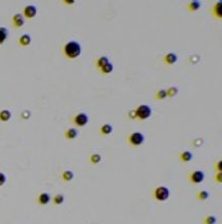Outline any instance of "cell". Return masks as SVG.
<instances>
[{
    "label": "cell",
    "mask_w": 222,
    "mask_h": 224,
    "mask_svg": "<svg viewBox=\"0 0 222 224\" xmlns=\"http://www.w3.org/2000/svg\"><path fill=\"white\" fill-rule=\"evenodd\" d=\"M64 54L67 58L69 60H76L81 56V52H82V47H81L80 43L77 41H69L68 43L65 44L64 46Z\"/></svg>",
    "instance_id": "6da1fadb"
},
{
    "label": "cell",
    "mask_w": 222,
    "mask_h": 224,
    "mask_svg": "<svg viewBox=\"0 0 222 224\" xmlns=\"http://www.w3.org/2000/svg\"><path fill=\"white\" fill-rule=\"evenodd\" d=\"M151 197H153L155 201L163 203V202L167 201L170 197V189L165 185L156 186L151 190Z\"/></svg>",
    "instance_id": "7a4b0ae2"
},
{
    "label": "cell",
    "mask_w": 222,
    "mask_h": 224,
    "mask_svg": "<svg viewBox=\"0 0 222 224\" xmlns=\"http://www.w3.org/2000/svg\"><path fill=\"white\" fill-rule=\"evenodd\" d=\"M136 118L140 121L147 120L151 116V109L147 105H139L135 110Z\"/></svg>",
    "instance_id": "3957f363"
},
{
    "label": "cell",
    "mask_w": 222,
    "mask_h": 224,
    "mask_svg": "<svg viewBox=\"0 0 222 224\" xmlns=\"http://www.w3.org/2000/svg\"><path fill=\"white\" fill-rule=\"evenodd\" d=\"M187 179L192 185L200 184L204 181L205 173L202 170H192L187 174Z\"/></svg>",
    "instance_id": "277c9868"
},
{
    "label": "cell",
    "mask_w": 222,
    "mask_h": 224,
    "mask_svg": "<svg viewBox=\"0 0 222 224\" xmlns=\"http://www.w3.org/2000/svg\"><path fill=\"white\" fill-rule=\"evenodd\" d=\"M127 142L131 146H140L144 142V135L140 132H132L126 137Z\"/></svg>",
    "instance_id": "5b68a950"
},
{
    "label": "cell",
    "mask_w": 222,
    "mask_h": 224,
    "mask_svg": "<svg viewBox=\"0 0 222 224\" xmlns=\"http://www.w3.org/2000/svg\"><path fill=\"white\" fill-rule=\"evenodd\" d=\"M88 122H89V117H88V115L86 113H83V112L76 114L73 118V123L75 124L77 127L86 126V125L88 124Z\"/></svg>",
    "instance_id": "8992f818"
},
{
    "label": "cell",
    "mask_w": 222,
    "mask_h": 224,
    "mask_svg": "<svg viewBox=\"0 0 222 224\" xmlns=\"http://www.w3.org/2000/svg\"><path fill=\"white\" fill-rule=\"evenodd\" d=\"M37 14V7L35 5H27L24 7V10H23V16L25 17H27V19L31 20L33 17H35Z\"/></svg>",
    "instance_id": "52a82bcc"
},
{
    "label": "cell",
    "mask_w": 222,
    "mask_h": 224,
    "mask_svg": "<svg viewBox=\"0 0 222 224\" xmlns=\"http://www.w3.org/2000/svg\"><path fill=\"white\" fill-rule=\"evenodd\" d=\"M211 12H212L214 19L221 21V19H222V2L221 1L216 2L215 4L213 5L212 9H211Z\"/></svg>",
    "instance_id": "ba28073f"
},
{
    "label": "cell",
    "mask_w": 222,
    "mask_h": 224,
    "mask_svg": "<svg viewBox=\"0 0 222 224\" xmlns=\"http://www.w3.org/2000/svg\"><path fill=\"white\" fill-rule=\"evenodd\" d=\"M177 61H178V56H177L174 52H168L167 54H165L164 57H163V61H164V64L167 66L174 65Z\"/></svg>",
    "instance_id": "9c48e42d"
},
{
    "label": "cell",
    "mask_w": 222,
    "mask_h": 224,
    "mask_svg": "<svg viewBox=\"0 0 222 224\" xmlns=\"http://www.w3.org/2000/svg\"><path fill=\"white\" fill-rule=\"evenodd\" d=\"M12 24L14 28H22L25 24V17L22 13H16L12 17Z\"/></svg>",
    "instance_id": "30bf717a"
},
{
    "label": "cell",
    "mask_w": 222,
    "mask_h": 224,
    "mask_svg": "<svg viewBox=\"0 0 222 224\" xmlns=\"http://www.w3.org/2000/svg\"><path fill=\"white\" fill-rule=\"evenodd\" d=\"M178 158H179L180 162L186 164V163L191 162L192 159H194V155H192V153L190 152V150H183V152H181L179 153Z\"/></svg>",
    "instance_id": "8fae6325"
},
{
    "label": "cell",
    "mask_w": 222,
    "mask_h": 224,
    "mask_svg": "<svg viewBox=\"0 0 222 224\" xmlns=\"http://www.w3.org/2000/svg\"><path fill=\"white\" fill-rule=\"evenodd\" d=\"M201 6H202V3L200 1H197V0H195V1H190L187 3V5H186L187 10L190 13H194L195 12H198Z\"/></svg>",
    "instance_id": "7c38bea8"
},
{
    "label": "cell",
    "mask_w": 222,
    "mask_h": 224,
    "mask_svg": "<svg viewBox=\"0 0 222 224\" xmlns=\"http://www.w3.org/2000/svg\"><path fill=\"white\" fill-rule=\"evenodd\" d=\"M50 196H49V193H47V192H41L38 196V199H37V201H38V204L39 205H41V206H45L47 204H49V202H50Z\"/></svg>",
    "instance_id": "4fadbf2b"
},
{
    "label": "cell",
    "mask_w": 222,
    "mask_h": 224,
    "mask_svg": "<svg viewBox=\"0 0 222 224\" xmlns=\"http://www.w3.org/2000/svg\"><path fill=\"white\" fill-rule=\"evenodd\" d=\"M78 130L76 129V128H69V129H67L66 132H65V137L67 139H69V140H73V139H75L78 137Z\"/></svg>",
    "instance_id": "5bb4252c"
},
{
    "label": "cell",
    "mask_w": 222,
    "mask_h": 224,
    "mask_svg": "<svg viewBox=\"0 0 222 224\" xmlns=\"http://www.w3.org/2000/svg\"><path fill=\"white\" fill-rule=\"evenodd\" d=\"M209 197H210L209 192H207L205 189H200L197 192V193H195V197H197V200L199 202H205L209 199Z\"/></svg>",
    "instance_id": "9a60e30c"
},
{
    "label": "cell",
    "mask_w": 222,
    "mask_h": 224,
    "mask_svg": "<svg viewBox=\"0 0 222 224\" xmlns=\"http://www.w3.org/2000/svg\"><path fill=\"white\" fill-rule=\"evenodd\" d=\"M109 57L106 56H99L96 58L95 61V67L97 68L98 70H101L102 67H105L106 64H109Z\"/></svg>",
    "instance_id": "2e32d148"
},
{
    "label": "cell",
    "mask_w": 222,
    "mask_h": 224,
    "mask_svg": "<svg viewBox=\"0 0 222 224\" xmlns=\"http://www.w3.org/2000/svg\"><path fill=\"white\" fill-rule=\"evenodd\" d=\"M31 41H32V38L29 34H24L18 38V44H20L21 46H24V47L30 45Z\"/></svg>",
    "instance_id": "e0dca14e"
},
{
    "label": "cell",
    "mask_w": 222,
    "mask_h": 224,
    "mask_svg": "<svg viewBox=\"0 0 222 224\" xmlns=\"http://www.w3.org/2000/svg\"><path fill=\"white\" fill-rule=\"evenodd\" d=\"M113 132V126L110 124H103L102 126H101L99 128V133H101L102 136H106V135L112 134Z\"/></svg>",
    "instance_id": "ac0fdd59"
},
{
    "label": "cell",
    "mask_w": 222,
    "mask_h": 224,
    "mask_svg": "<svg viewBox=\"0 0 222 224\" xmlns=\"http://www.w3.org/2000/svg\"><path fill=\"white\" fill-rule=\"evenodd\" d=\"M101 160H102V158L101 156V153H91V155L89 156V162L92 165H98L101 162Z\"/></svg>",
    "instance_id": "d6986e66"
},
{
    "label": "cell",
    "mask_w": 222,
    "mask_h": 224,
    "mask_svg": "<svg viewBox=\"0 0 222 224\" xmlns=\"http://www.w3.org/2000/svg\"><path fill=\"white\" fill-rule=\"evenodd\" d=\"M7 38H8V30L4 27H0V45H2Z\"/></svg>",
    "instance_id": "ffe728a7"
},
{
    "label": "cell",
    "mask_w": 222,
    "mask_h": 224,
    "mask_svg": "<svg viewBox=\"0 0 222 224\" xmlns=\"http://www.w3.org/2000/svg\"><path fill=\"white\" fill-rule=\"evenodd\" d=\"M10 118H12V113H10L8 110H2V111H0V121L7 122V121L10 120Z\"/></svg>",
    "instance_id": "44dd1931"
},
{
    "label": "cell",
    "mask_w": 222,
    "mask_h": 224,
    "mask_svg": "<svg viewBox=\"0 0 222 224\" xmlns=\"http://www.w3.org/2000/svg\"><path fill=\"white\" fill-rule=\"evenodd\" d=\"M113 71H114V65L112 64V62H109V64H106L105 67H102L101 70H99V72H101L102 75H109Z\"/></svg>",
    "instance_id": "7402d4cb"
},
{
    "label": "cell",
    "mask_w": 222,
    "mask_h": 224,
    "mask_svg": "<svg viewBox=\"0 0 222 224\" xmlns=\"http://www.w3.org/2000/svg\"><path fill=\"white\" fill-rule=\"evenodd\" d=\"M62 180L67 181V182L73 180V178H74L73 171H71V170H65L64 172H62Z\"/></svg>",
    "instance_id": "603a6c76"
},
{
    "label": "cell",
    "mask_w": 222,
    "mask_h": 224,
    "mask_svg": "<svg viewBox=\"0 0 222 224\" xmlns=\"http://www.w3.org/2000/svg\"><path fill=\"white\" fill-rule=\"evenodd\" d=\"M217 218L214 215H206L203 218V224H216Z\"/></svg>",
    "instance_id": "cb8c5ba5"
},
{
    "label": "cell",
    "mask_w": 222,
    "mask_h": 224,
    "mask_svg": "<svg viewBox=\"0 0 222 224\" xmlns=\"http://www.w3.org/2000/svg\"><path fill=\"white\" fill-rule=\"evenodd\" d=\"M155 98L158 100H164L165 98H167V93H166V89H160L158 90L156 94H155Z\"/></svg>",
    "instance_id": "d4e9b609"
},
{
    "label": "cell",
    "mask_w": 222,
    "mask_h": 224,
    "mask_svg": "<svg viewBox=\"0 0 222 224\" xmlns=\"http://www.w3.org/2000/svg\"><path fill=\"white\" fill-rule=\"evenodd\" d=\"M166 93H167V97H173L178 93V88L175 86L169 87L168 89H166Z\"/></svg>",
    "instance_id": "484cf974"
},
{
    "label": "cell",
    "mask_w": 222,
    "mask_h": 224,
    "mask_svg": "<svg viewBox=\"0 0 222 224\" xmlns=\"http://www.w3.org/2000/svg\"><path fill=\"white\" fill-rule=\"evenodd\" d=\"M64 202H65L64 194L57 193V194H55V196L53 197V203H54V205H62V203H64Z\"/></svg>",
    "instance_id": "4316f807"
},
{
    "label": "cell",
    "mask_w": 222,
    "mask_h": 224,
    "mask_svg": "<svg viewBox=\"0 0 222 224\" xmlns=\"http://www.w3.org/2000/svg\"><path fill=\"white\" fill-rule=\"evenodd\" d=\"M214 181L218 184H221L222 182V172H216L215 174H214Z\"/></svg>",
    "instance_id": "83f0119b"
},
{
    "label": "cell",
    "mask_w": 222,
    "mask_h": 224,
    "mask_svg": "<svg viewBox=\"0 0 222 224\" xmlns=\"http://www.w3.org/2000/svg\"><path fill=\"white\" fill-rule=\"evenodd\" d=\"M214 170H215V173L216 172H221V170H222V161L221 160H218L215 163V165H214Z\"/></svg>",
    "instance_id": "f1b7e54d"
},
{
    "label": "cell",
    "mask_w": 222,
    "mask_h": 224,
    "mask_svg": "<svg viewBox=\"0 0 222 224\" xmlns=\"http://www.w3.org/2000/svg\"><path fill=\"white\" fill-rule=\"evenodd\" d=\"M5 182H6V176L4 175V173H2V172L0 171V186L4 185Z\"/></svg>",
    "instance_id": "f546056e"
},
{
    "label": "cell",
    "mask_w": 222,
    "mask_h": 224,
    "mask_svg": "<svg viewBox=\"0 0 222 224\" xmlns=\"http://www.w3.org/2000/svg\"><path fill=\"white\" fill-rule=\"evenodd\" d=\"M128 118L130 119H136V114H135V110H132L128 113Z\"/></svg>",
    "instance_id": "4dcf8cb0"
},
{
    "label": "cell",
    "mask_w": 222,
    "mask_h": 224,
    "mask_svg": "<svg viewBox=\"0 0 222 224\" xmlns=\"http://www.w3.org/2000/svg\"><path fill=\"white\" fill-rule=\"evenodd\" d=\"M64 3H65V4H67V5H72V4L75 3V0H65Z\"/></svg>",
    "instance_id": "1f68e13d"
}]
</instances>
